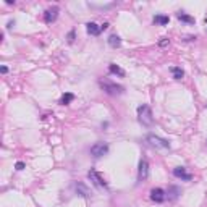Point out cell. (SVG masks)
Segmentation results:
<instances>
[{
	"label": "cell",
	"mask_w": 207,
	"mask_h": 207,
	"mask_svg": "<svg viewBox=\"0 0 207 207\" xmlns=\"http://www.w3.org/2000/svg\"><path fill=\"white\" fill-rule=\"evenodd\" d=\"M109 152V144L107 142H95L91 147V155L94 159H100Z\"/></svg>",
	"instance_id": "5"
},
{
	"label": "cell",
	"mask_w": 207,
	"mask_h": 207,
	"mask_svg": "<svg viewBox=\"0 0 207 207\" xmlns=\"http://www.w3.org/2000/svg\"><path fill=\"white\" fill-rule=\"evenodd\" d=\"M74 36H76V29H71L70 32H68V36H67V41H68V44H73L74 42Z\"/></svg>",
	"instance_id": "19"
},
{
	"label": "cell",
	"mask_w": 207,
	"mask_h": 207,
	"mask_svg": "<svg viewBox=\"0 0 207 207\" xmlns=\"http://www.w3.org/2000/svg\"><path fill=\"white\" fill-rule=\"evenodd\" d=\"M107 41H109V46L113 47V49H118V47L121 46V39H120L118 34H112Z\"/></svg>",
	"instance_id": "14"
},
{
	"label": "cell",
	"mask_w": 207,
	"mask_h": 207,
	"mask_svg": "<svg viewBox=\"0 0 207 207\" xmlns=\"http://www.w3.org/2000/svg\"><path fill=\"white\" fill-rule=\"evenodd\" d=\"M74 191H76L78 196L86 197V199H88V197H91V194H92L91 189H89V188L83 181H76V183H74Z\"/></svg>",
	"instance_id": "7"
},
{
	"label": "cell",
	"mask_w": 207,
	"mask_h": 207,
	"mask_svg": "<svg viewBox=\"0 0 207 207\" xmlns=\"http://www.w3.org/2000/svg\"><path fill=\"white\" fill-rule=\"evenodd\" d=\"M170 21V16L168 15H155L154 16V23L155 25H160V26H167Z\"/></svg>",
	"instance_id": "13"
},
{
	"label": "cell",
	"mask_w": 207,
	"mask_h": 207,
	"mask_svg": "<svg viewBox=\"0 0 207 207\" xmlns=\"http://www.w3.org/2000/svg\"><path fill=\"white\" fill-rule=\"evenodd\" d=\"M176 18H178L180 21H183V23H188V25H194V18L189 16V15H186V13H183V11H178V13H176Z\"/></svg>",
	"instance_id": "15"
},
{
	"label": "cell",
	"mask_w": 207,
	"mask_h": 207,
	"mask_svg": "<svg viewBox=\"0 0 207 207\" xmlns=\"http://www.w3.org/2000/svg\"><path fill=\"white\" fill-rule=\"evenodd\" d=\"M13 26H15V21H10V23H8V25H7V28L10 29V28H13Z\"/></svg>",
	"instance_id": "24"
},
{
	"label": "cell",
	"mask_w": 207,
	"mask_h": 207,
	"mask_svg": "<svg viewBox=\"0 0 207 207\" xmlns=\"http://www.w3.org/2000/svg\"><path fill=\"white\" fill-rule=\"evenodd\" d=\"M168 44H170V41L167 37H162L160 41H159V46H160V47H167Z\"/></svg>",
	"instance_id": "20"
},
{
	"label": "cell",
	"mask_w": 207,
	"mask_h": 207,
	"mask_svg": "<svg viewBox=\"0 0 207 207\" xmlns=\"http://www.w3.org/2000/svg\"><path fill=\"white\" fill-rule=\"evenodd\" d=\"M109 71L112 74H118V76H125V70H121V68L118 67V65H115V63H110L109 65Z\"/></svg>",
	"instance_id": "17"
},
{
	"label": "cell",
	"mask_w": 207,
	"mask_h": 207,
	"mask_svg": "<svg viewBox=\"0 0 207 207\" xmlns=\"http://www.w3.org/2000/svg\"><path fill=\"white\" fill-rule=\"evenodd\" d=\"M173 175H175L176 178H181L183 181H191V180H193V175H191V173H186L185 167H176V168H173Z\"/></svg>",
	"instance_id": "11"
},
{
	"label": "cell",
	"mask_w": 207,
	"mask_h": 207,
	"mask_svg": "<svg viewBox=\"0 0 207 207\" xmlns=\"http://www.w3.org/2000/svg\"><path fill=\"white\" fill-rule=\"evenodd\" d=\"M151 199L157 204L163 202V201L167 199V191H163L162 188H154V189L151 191Z\"/></svg>",
	"instance_id": "9"
},
{
	"label": "cell",
	"mask_w": 207,
	"mask_h": 207,
	"mask_svg": "<svg viewBox=\"0 0 207 207\" xmlns=\"http://www.w3.org/2000/svg\"><path fill=\"white\" fill-rule=\"evenodd\" d=\"M0 71L5 74V73H8V68H7V67H0Z\"/></svg>",
	"instance_id": "23"
},
{
	"label": "cell",
	"mask_w": 207,
	"mask_h": 207,
	"mask_svg": "<svg viewBox=\"0 0 207 207\" xmlns=\"http://www.w3.org/2000/svg\"><path fill=\"white\" fill-rule=\"evenodd\" d=\"M181 194V188L176 185H170L168 189H167V199L168 201H176Z\"/></svg>",
	"instance_id": "10"
},
{
	"label": "cell",
	"mask_w": 207,
	"mask_h": 207,
	"mask_svg": "<svg viewBox=\"0 0 207 207\" xmlns=\"http://www.w3.org/2000/svg\"><path fill=\"white\" fill-rule=\"evenodd\" d=\"M149 178V162L146 159H141L139 168H138V181H146Z\"/></svg>",
	"instance_id": "6"
},
{
	"label": "cell",
	"mask_w": 207,
	"mask_h": 207,
	"mask_svg": "<svg viewBox=\"0 0 207 207\" xmlns=\"http://www.w3.org/2000/svg\"><path fill=\"white\" fill-rule=\"evenodd\" d=\"M146 141L149 142V146L155 149H170V142L167 139H162V138L155 136V134H147L146 136Z\"/></svg>",
	"instance_id": "3"
},
{
	"label": "cell",
	"mask_w": 207,
	"mask_h": 207,
	"mask_svg": "<svg viewBox=\"0 0 207 207\" xmlns=\"http://www.w3.org/2000/svg\"><path fill=\"white\" fill-rule=\"evenodd\" d=\"M58 7H52V8H47L46 11H44V21L47 23V25H50V23H53L58 18Z\"/></svg>",
	"instance_id": "8"
},
{
	"label": "cell",
	"mask_w": 207,
	"mask_h": 207,
	"mask_svg": "<svg viewBox=\"0 0 207 207\" xmlns=\"http://www.w3.org/2000/svg\"><path fill=\"white\" fill-rule=\"evenodd\" d=\"M73 100H74L73 92H65V94L62 95V99H60V104H62V105H68V104H71Z\"/></svg>",
	"instance_id": "16"
},
{
	"label": "cell",
	"mask_w": 207,
	"mask_h": 207,
	"mask_svg": "<svg viewBox=\"0 0 207 207\" xmlns=\"http://www.w3.org/2000/svg\"><path fill=\"white\" fill-rule=\"evenodd\" d=\"M170 71L173 73V78H175V79H181V78L185 76V71H183L180 67H172Z\"/></svg>",
	"instance_id": "18"
},
{
	"label": "cell",
	"mask_w": 207,
	"mask_h": 207,
	"mask_svg": "<svg viewBox=\"0 0 207 207\" xmlns=\"http://www.w3.org/2000/svg\"><path fill=\"white\" fill-rule=\"evenodd\" d=\"M86 31H88V34H91V36H99L102 32V29H100V26L97 25V23H88L86 25Z\"/></svg>",
	"instance_id": "12"
},
{
	"label": "cell",
	"mask_w": 207,
	"mask_h": 207,
	"mask_svg": "<svg viewBox=\"0 0 207 207\" xmlns=\"http://www.w3.org/2000/svg\"><path fill=\"white\" fill-rule=\"evenodd\" d=\"M15 168H16V170H23V168H25V163H23V162H16Z\"/></svg>",
	"instance_id": "21"
},
{
	"label": "cell",
	"mask_w": 207,
	"mask_h": 207,
	"mask_svg": "<svg viewBox=\"0 0 207 207\" xmlns=\"http://www.w3.org/2000/svg\"><path fill=\"white\" fill-rule=\"evenodd\" d=\"M107 28H109V23H104V25H100V29H102V31H105Z\"/></svg>",
	"instance_id": "22"
},
{
	"label": "cell",
	"mask_w": 207,
	"mask_h": 207,
	"mask_svg": "<svg viewBox=\"0 0 207 207\" xmlns=\"http://www.w3.org/2000/svg\"><path fill=\"white\" fill-rule=\"evenodd\" d=\"M100 84V88L104 89V92L109 95H120L125 92V88L120 84H116V83H110V81H100L99 83Z\"/></svg>",
	"instance_id": "2"
},
{
	"label": "cell",
	"mask_w": 207,
	"mask_h": 207,
	"mask_svg": "<svg viewBox=\"0 0 207 207\" xmlns=\"http://www.w3.org/2000/svg\"><path fill=\"white\" fill-rule=\"evenodd\" d=\"M88 176H89V180L92 181V185H94L95 188H99V189H107V181L102 178V176L99 175L94 168H91L88 172Z\"/></svg>",
	"instance_id": "4"
},
{
	"label": "cell",
	"mask_w": 207,
	"mask_h": 207,
	"mask_svg": "<svg viewBox=\"0 0 207 207\" xmlns=\"http://www.w3.org/2000/svg\"><path fill=\"white\" fill-rule=\"evenodd\" d=\"M138 120L146 128H151L154 125V115H152V110L147 104H141L138 107Z\"/></svg>",
	"instance_id": "1"
}]
</instances>
